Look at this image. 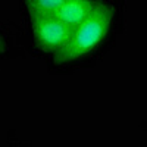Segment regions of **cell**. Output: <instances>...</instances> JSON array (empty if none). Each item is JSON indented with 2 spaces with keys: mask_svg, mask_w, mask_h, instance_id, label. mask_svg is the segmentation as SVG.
Wrapping results in <instances>:
<instances>
[{
  "mask_svg": "<svg viewBox=\"0 0 147 147\" xmlns=\"http://www.w3.org/2000/svg\"><path fill=\"white\" fill-rule=\"evenodd\" d=\"M113 18V9L107 3L97 2L91 13L74 28L68 43L55 53L56 63H66L93 52L106 37Z\"/></svg>",
  "mask_w": 147,
  "mask_h": 147,
  "instance_id": "6da1fadb",
  "label": "cell"
},
{
  "mask_svg": "<svg viewBox=\"0 0 147 147\" xmlns=\"http://www.w3.org/2000/svg\"><path fill=\"white\" fill-rule=\"evenodd\" d=\"M32 27L37 46L50 53H57L68 43L74 31V28L65 25L53 15L32 18Z\"/></svg>",
  "mask_w": 147,
  "mask_h": 147,
  "instance_id": "7a4b0ae2",
  "label": "cell"
},
{
  "mask_svg": "<svg viewBox=\"0 0 147 147\" xmlns=\"http://www.w3.org/2000/svg\"><path fill=\"white\" fill-rule=\"evenodd\" d=\"M96 3L97 2L94 0H65L53 16L63 22L65 25L75 28L91 13Z\"/></svg>",
  "mask_w": 147,
  "mask_h": 147,
  "instance_id": "3957f363",
  "label": "cell"
},
{
  "mask_svg": "<svg viewBox=\"0 0 147 147\" xmlns=\"http://www.w3.org/2000/svg\"><path fill=\"white\" fill-rule=\"evenodd\" d=\"M65 0H25L27 9L31 18L35 16H52L62 6Z\"/></svg>",
  "mask_w": 147,
  "mask_h": 147,
  "instance_id": "277c9868",
  "label": "cell"
},
{
  "mask_svg": "<svg viewBox=\"0 0 147 147\" xmlns=\"http://www.w3.org/2000/svg\"><path fill=\"white\" fill-rule=\"evenodd\" d=\"M2 49H3V41H2V38H0V52H2Z\"/></svg>",
  "mask_w": 147,
  "mask_h": 147,
  "instance_id": "5b68a950",
  "label": "cell"
}]
</instances>
